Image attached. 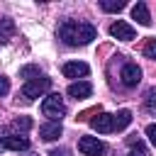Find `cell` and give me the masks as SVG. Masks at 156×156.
Listing matches in <instances>:
<instances>
[{
	"label": "cell",
	"instance_id": "6da1fadb",
	"mask_svg": "<svg viewBox=\"0 0 156 156\" xmlns=\"http://www.w3.org/2000/svg\"><path fill=\"white\" fill-rule=\"evenodd\" d=\"M58 37H61L63 44H68V46H85V44H90V41L98 37V32H95V27H93L90 22L63 20V22L58 24Z\"/></svg>",
	"mask_w": 156,
	"mask_h": 156
},
{
	"label": "cell",
	"instance_id": "7a4b0ae2",
	"mask_svg": "<svg viewBox=\"0 0 156 156\" xmlns=\"http://www.w3.org/2000/svg\"><path fill=\"white\" fill-rule=\"evenodd\" d=\"M24 151L29 149V139L24 134L12 132L10 127H0V151Z\"/></svg>",
	"mask_w": 156,
	"mask_h": 156
},
{
	"label": "cell",
	"instance_id": "3957f363",
	"mask_svg": "<svg viewBox=\"0 0 156 156\" xmlns=\"http://www.w3.org/2000/svg\"><path fill=\"white\" fill-rule=\"evenodd\" d=\"M41 112H44V117H49L51 122H61V117L66 115V105H63L61 95H58V93L46 95L44 102H41Z\"/></svg>",
	"mask_w": 156,
	"mask_h": 156
},
{
	"label": "cell",
	"instance_id": "277c9868",
	"mask_svg": "<svg viewBox=\"0 0 156 156\" xmlns=\"http://www.w3.org/2000/svg\"><path fill=\"white\" fill-rule=\"evenodd\" d=\"M51 88V80L46 76H39V78H29L24 85H22V95L27 100H34V98H41L46 90Z\"/></svg>",
	"mask_w": 156,
	"mask_h": 156
},
{
	"label": "cell",
	"instance_id": "5b68a950",
	"mask_svg": "<svg viewBox=\"0 0 156 156\" xmlns=\"http://www.w3.org/2000/svg\"><path fill=\"white\" fill-rule=\"evenodd\" d=\"M78 151L83 156H102L105 154V144L98 136H80L78 139Z\"/></svg>",
	"mask_w": 156,
	"mask_h": 156
},
{
	"label": "cell",
	"instance_id": "8992f818",
	"mask_svg": "<svg viewBox=\"0 0 156 156\" xmlns=\"http://www.w3.org/2000/svg\"><path fill=\"white\" fill-rule=\"evenodd\" d=\"M119 78H122V85L127 88H136L139 80H141V68L136 63H124L122 71H119Z\"/></svg>",
	"mask_w": 156,
	"mask_h": 156
},
{
	"label": "cell",
	"instance_id": "52a82bcc",
	"mask_svg": "<svg viewBox=\"0 0 156 156\" xmlns=\"http://www.w3.org/2000/svg\"><path fill=\"white\" fill-rule=\"evenodd\" d=\"M110 34L115 39H119V41H132L134 39V27L129 22H124V20H117V22L110 24Z\"/></svg>",
	"mask_w": 156,
	"mask_h": 156
},
{
	"label": "cell",
	"instance_id": "ba28073f",
	"mask_svg": "<svg viewBox=\"0 0 156 156\" xmlns=\"http://www.w3.org/2000/svg\"><path fill=\"white\" fill-rule=\"evenodd\" d=\"M90 127H93L95 132H100V134H110V132H115V115L100 112L98 117L90 119Z\"/></svg>",
	"mask_w": 156,
	"mask_h": 156
},
{
	"label": "cell",
	"instance_id": "9c48e42d",
	"mask_svg": "<svg viewBox=\"0 0 156 156\" xmlns=\"http://www.w3.org/2000/svg\"><path fill=\"white\" fill-rule=\"evenodd\" d=\"M90 73V66L85 61H68L63 63V76L66 78H85Z\"/></svg>",
	"mask_w": 156,
	"mask_h": 156
},
{
	"label": "cell",
	"instance_id": "30bf717a",
	"mask_svg": "<svg viewBox=\"0 0 156 156\" xmlns=\"http://www.w3.org/2000/svg\"><path fill=\"white\" fill-rule=\"evenodd\" d=\"M90 93H93V85H90L88 80H76V83H71V85H68V95H71V98H76V100L90 98Z\"/></svg>",
	"mask_w": 156,
	"mask_h": 156
},
{
	"label": "cell",
	"instance_id": "8fae6325",
	"mask_svg": "<svg viewBox=\"0 0 156 156\" xmlns=\"http://www.w3.org/2000/svg\"><path fill=\"white\" fill-rule=\"evenodd\" d=\"M132 20H136L141 27H149L151 24V12H149V5L146 2H136L132 7Z\"/></svg>",
	"mask_w": 156,
	"mask_h": 156
},
{
	"label": "cell",
	"instance_id": "7c38bea8",
	"mask_svg": "<svg viewBox=\"0 0 156 156\" xmlns=\"http://www.w3.org/2000/svg\"><path fill=\"white\" fill-rule=\"evenodd\" d=\"M61 122H46V124H41L39 127V136L44 139V141H54V139H58L61 136Z\"/></svg>",
	"mask_w": 156,
	"mask_h": 156
},
{
	"label": "cell",
	"instance_id": "4fadbf2b",
	"mask_svg": "<svg viewBox=\"0 0 156 156\" xmlns=\"http://www.w3.org/2000/svg\"><path fill=\"white\" fill-rule=\"evenodd\" d=\"M15 34V22L10 17H0V44H5Z\"/></svg>",
	"mask_w": 156,
	"mask_h": 156
},
{
	"label": "cell",
	"instance_id": "5bb4252c",
	"mask_svg": "<svg viewBox=\"0 0 156 156\" xmlns=\"http://www.w3.org/2000/svg\"><path fill=\"white\" fill-rule=\"evenodd\" d=\"M129 122H132V112L129 110H119L115 115V129H124V127H129Z\"/></svg>",
	"mask_w": 156,
	"mask_h": 156
},
{
	"label": "cell",
	"instance_id": "9a60e30c",
	"mask_svg": "<svg viewBox=\"0 0 156 156\" xmlns=\"http://www.w3.org/2000/svg\"><path fill=\"white\" fill-rule=\"evenodd\" d=\"M100 7H102L105 12H119V10L127 7V2H124V0H102Z\"/></svg>",
	"mask_w": 156,
	"mask_h": 156
},
{
	"label": "cell",
	"instance_id": "2e32d148",
	"mask_svg": "<svg viewBox=\"0 0 156 156\" xmlns=\"http://www.w3.org/2000/svg\"><path fill=\"white\" fill-rule=\"evenodd\" d=\"M12 129H17V134H20V132L24 134V132L32 129V119H29V117H17V119L12 122Z\"/></svg>",
	"mask_w": 156,
	"mask_h": 156
},
{
	"label": "cell",
	"instance_id": "e0dca14e",
	"mask_svg": "<svg viewBox=\"0 0 156 156\" xmlns=\"http://www.w3.org/2000/svg\"><path fill=\"white\" fill-rule=\"evenodd\" d=\"M144 105H146L149 110H156V88H149V90L144 93Z\"/></svg>",
	"mask_w": 156,
	"mask_h": 156
},
{
	"label": "cell",
	"instance_id": "ac0fdd59",
	"mask_svg": "<svg viewBox=\"0 0 156 156\" xmlns=\"http://www.w3.org/2000/svg\"><path fill=\"white\" fill-rule=\"evenodd\" d=\"M144 56L151 58V61H156V39H146V44H144Z\"/></svg>",
	"mask_w": 156,
	"mask_h": 156
},
{
	"label": "cell",
	"instance_id": "d6986e66",
	"mask_svg": "<svg viewBox=\"0 0 156 156\" xmlns=\"http://www.w3.org/2000/svg\"><path fill=\"white\" fill-rule=\"evenodd\" d=\"M129 156H149V149H146L141 141H136V144L129 149Z\"/></svg>",
	"mask_w": 156,
	"mask_h": 156
},
{
	"label": "cell",
	"instance_id": "ffe728a7",
	"mask_svg": "<svg viewBox=\"0 0 156 156\" xmlns=\"http://www.w3.org/2000/svg\"><path fill=\"white\" fill-rule=\"evenodd\" d=\"M20 76H22V78H29V76H34V78H39L41 73H39V68H37V66H24V68L20 71Z\"/></svg>",
	"mask_w": 156,
	"mask_h": 156
},
{
	"label": "cell",
	"instance_id": "44dd1931",
	"mask_svg": "<svg viewBox=\"0 0 156 156\" xmlns=\"http://www.w3.org/2000/svg\"><path fill=\"white\" fill-rule=\"evenodd\" d=\"M7 93H10V80H7L5 76H0V98L7 95Z\"/></svg>",
	"mask_w": 156,
	"mask_h": 156
},
{
	"label": "cell",
	"instance_id": "7402d4cb",
	"mask_svg": "<svg viewBox=\"0 0 156 156\" xmlns=\"http://www.w3.org/2000/svg\"><path fill=\"white\" fill-rule=\"evenodd\" d=\"M146 136H149V141L156 146V124H149V127H146Z\"/></svg>",
	"mask_w": 156,
	"mask_h": 156
},
{
	"label": "cell",
	"instance_id": "603a6c76",
	"mask_svg": "<svg viewBox=\"0 0 156 156\" xmlns=\"http://www.w3.org/2000/svg\"><path fill=\"white\" fill-rule=\"evenodd\" d=\"M49 156H71V151H68V149H63V146H58V149H51V151H49Z\"/></svg>",
	"mask_w": 156,
	"mask_h": 156
}]
</instances>
